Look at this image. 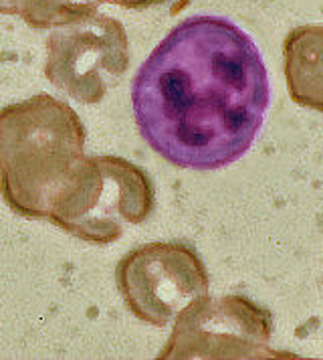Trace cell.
<instances>
[{"label": "cell", "instance_id": "1", "mask_svg": "<svg viewBox=\"0 0 323 360\" xmlns=\"http://www.w3.org/2000/svg\"><path fill=\"white\" fill-rule=\"evenodd\" d=\"M271 87L255 41L214 15L176 25L131 83L136 126L166 162L216 170L253 146Z\"/></svg>", "mask_w": 323, "mask_h": 360}, {"label": "cell", "instance_id": "2", "mask_svg": "<svg viewBox=\"0 0 323 360\" xmlns=\"http://www.w3.org/2000/svg\"><path fill=\"white\" fill-rule=\"evenodd\" d=\"M85 156L77 112L48 94L0 110V195L25 219H47L53 198Z\"/></svg>", "mask_w": 323, "mask_h": 360}, {"label": "cell", "instance_id": "3", "mask_svg": "<svg viewBox=\"0 0 323 360\" xmlns=\"http://www.w3.org/2000/svg\"><path fill=\"white\" fill-rule=\"evenodd\" d=\"M152 211L154 186L140 166L119 156H83L47 219L85 243L110 245Z\"/></svg>", "mask_w": 323, "mask_h": 360}, {"label": "cell", "instance_id": "4", "mask_svg": "<svg viewBox=\"0 0 323 360\" xmlns=\"http://www.w3.org/2000/svg\"><path fill=\"white\" fill-rule=\"evenodd\" d=\"M273 318L244 295L209 294L178 314L160 360L283 359L271 350Z\"/></svg>", "mask_w": 323, "mask_h": 360}, {"label": "cell", "instance_id": "5", "mask_svg": "<svg viewBox=\"0 0 323 360\" xmlns=\"http://www.w3.org/2000/svg\"><path fill=\"white\" fill-rule=\"evenodd\" d=\"M115 281L129 311L150 326L164 328L194 300L209 294V271L192 247L158 241L126 253Z\"/></svg>", "mask_w": 323, "mask_h": 360}, {"label": "cell", "instance_id": "6", "mask_svg": "<svg viewBox=\"0 0 323 360\" xmlns=\"http://www.w3.org/2000/svg\"><path fill=\"white\" fill-rule=\"evenodd\" d=\"M129 65L124 25L93 15L48 34L45 77L81 103H99Z\"/></svg>", "mask_w": 323, "mask_h": 360}, {"label": "cell", "instance_id": "7", "mask_svg": "<svg viewBox=\"0 0 323 360\" xmlns=\"http://www.w3.org/2000/svg\"><path fill=\"white\" fill-rule=\"evenodd\" d=\"M283 71L291 99L323 114V25H303L287 34Z\"/></svg>", "mask_w": 323, "mask_h": 360}, {"label": "cell", "instance_id": "8", "mask_svg": "<svg viewBox=\"0 0 323 360\" xmlns=\"http://www.w3.org/2000/svg\"><path fill=\"white\" fill-rule=\"evenodd\" d=\"M95 0H0V17L22 18L32 29H61L93 17Z\"/></svg>", "mask_w": 323, "mask_h": 360}, {"label": "cell", "instance_id": "9", "mask_svg": "<svg viewBox=\"0 0 323 360\" xmlns=\"http://www.w3.org/2000/svg\"><path fill=\"white\" fill-rule=\"evenodd\" d=\"M99 4H115V6H124V8H150L156 4H164L168 0H95Z\"/></svg>", "mask_w": 323, "mask_h": 360}]
</instances>
